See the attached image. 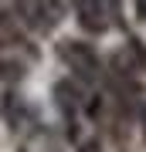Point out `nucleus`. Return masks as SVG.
Returning a JSON list of instances; mask_svg holds the SVG:
<instances>
[{"mask_svg": "<svg viewBox=\"0 0 146 152\" xmlns=\"http://www.w3.org/2000/svg\"><path fill=\"white\" fill-rule=\"evenodd\" d=\"M82 152H102V149H99L95 142H92V145H85V149H82Z\"/></svg>", "mask_w": 146, "mask_h": 152, "instance_id": "39448f33", "label": "nucleus"}, {"mask_svg": "<svg viewBox=\"0 0 146 152\" xmlns=\"http://www.w3.org/2000/svg\"><path fill=\"white\" fill-rule=\"evenodd\" d=\"M71 7H75V17L85 31H92V34L105 31V4L102 0H71Z\"/></svg>", "mask_w": 146, "mask_h": 152, "instance_id": "7ed1b4c3", "label": "nucleus"}, {"mask_svg": "<svg viewBox=\"0 0 146 152\" xmlns=\"http://www.w3.org/2000/svg\"><path fill=\"white\" fill-rule=\"evenodd\" d=\"M61 58H65V64H71V71L82 78V81H88V85H99V58H95V51L88 48V44H65L61 48Z\"/></svg>", "mask_w": 146, "mask_h": 152, "instance_id": "f257e3e1", "label": "nucleus"}, {"mask_svg": "<svg viewBox=\"0 0 146 152\" xmlns=\"http://www.w3.org/2000/svg\"><path fill=\"white\" fill-rule=\"evenodd\" d=\"M0 48H27L17 20H10L7 14H0Z\"/></svg>", "mask_w": 146, "mask_h": 152, "instance_id": "20e7f679", "label": "nucleus"}, {"mask_svg": "<svg viewBox=\"0 0 146 152\" xmlns=\"http://www.w3.org/2000/svg\"><path fill=\"white\" fill-rule=\"evenodd\" d=\"M17 10L34 31H51L61 17L58 0H17Z\"/></svg>", "mask_w": 146, "mask_h": 152, "instance_id": "f03ea898", "label": "nucleus"}, {"mask_svg": "<svg viewBox=\"0 0 146 152\" xmlns=\"http://www.w3.org/2000/svg\"><path fill=\"white\" fill-rule=\"evenodd\" d=\"M143 129H146V112H143Z\"/></svg>", "mask_w": 146, "mask_h": 152, "instance_id": "423d86ee", "label": "nucleus"}]
</instances>
